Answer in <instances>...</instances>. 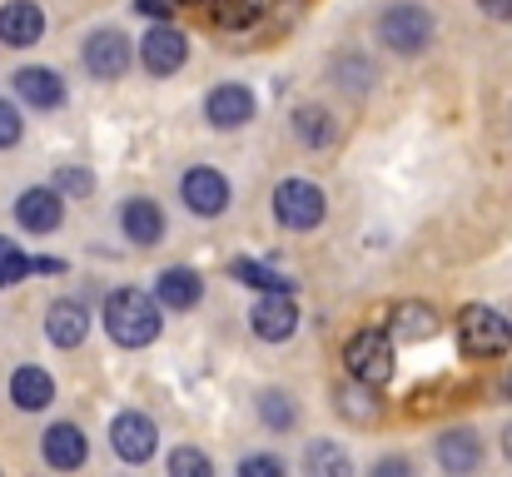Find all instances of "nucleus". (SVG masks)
I'll return each instance as SVG.
<instances>
[{
    "mask_svg": "<svg viewBox=\"0 0 512 477\" xmlns=\"http://www.w3.org/2000/svg\"><path fill=\"white\" fill-rule=\"evenodd\" d=\"M50 398H55V378L45 368H15L10 373V403L20 413H40V408H50Z\"/></svg>",
    "mask_w": 512,
    "mask_h": 477,
    "instance_id": "19",
    "label": "nucleus"
},
{
    "mask_svg": "<svg viewBox=\"0 0 512 477\" xmlns=\"http://www.w3.org/2000/svg\"><path fill=\"white\" fill-rule=\"evenodd\" d=\"M120 224H125V239L130 244H160L165 239V209L155 199H125Z\"/></svg>",
    "mask_w": 512,
    "mask_h": 477,
    "instance_id": "18",
    "label": "nucleus"
},
{
    "mask_svg": "<svg viewBox=\"0 0 512 477\" xmlns=\"http://www.w3.org/2000/svg\"><path fill=\"white\" fill-rule=\"evenodd\" d=\"M503 453H508V458H512V428H508V433H503Z\"/></svg>",
    "mask_w": 512,
    "mask_h": 477,
    "instance_id": "36",
    "label": "nucleus"
},
{
    "mask_svg": "<svg viewBox=\"0 0 512 477\" xmlns=\"http://www.w3.org/2000/svg\"><path fill=\"white\" fill-rule=\"evenodd\" d=\"M105 328L120 348H145L160 338V299L145 289H115L105 299Z\"/></svg>",
    "mask_w": 512,
    "mask_h": 477,
    "instance_id": "1",
    "label": "nucleus"
},
{
    "mask_svg": "<svg viewBox=\"0 0 512 477\" xmlns=\"http://www.w3.org/2000/svg\"><path fill=\"white\" fill-rule=\"evenodd\" d=\"M239 477H284V463L269 458V453H254V458L239 463Z\"/></svg>",
    "mask_w": 512,
    "mask_h": 477,
    "instance_id": "31",
    "label": "nucleus"
},
{
    "mask_svg": "<svg viewBox=\"0 0 512 477\" xmlns=\"http://www.w3.org/2000/svg\"><path fill=\"white\" fill-rule=\"evenodd\" d=\"M343 358H348V378H358V383H368V388H383V383L393 378V343H388V333H378V328L353 333Z\"/></svg>",
    "mask_w": 512,
    "mask_h": 477,
    "instance_id": "4",
    "label": "nucleus"
},
{
    "mask_svg": "<svg viewBox=\"0 0 512 477\" xmlns=\"http://www.w3.org/2000/svg\"><path fill=\"white\" fill-rule=\"evenodd\" d=\"M229 274H234L239 284L259 289V294H289V289H294V279H284V274H274V269H264V264H254V259H234Z\"/></svg>",
    "mask_w": 512,
    "mask_h": 477,
    "instance_id": "23",
    "label": "nucleus"
},
{
    "mask_svg": "<svg viewBox=\"0 0 512 477\" xmlns=\"http://www.w3.org/2000/svg\"><path fill=\"white\" fill-rule=\"evenodd\" d=\"M294 135L304 140V145H329L334 140V120H329V110H319V105H304V110H294Z\"/></svg>",
    "mask_w": 512,
    "mask_h": 477,
    "instance_id": "24",
    "label": "nucleus"
},
{
    "mask_svg": "<svg viewBox=\"0 0 512 477\" xmlns=\"http://www.w3.org/2000/svg\"><path fill=\"white\" fill-rule=\"evenodd\" d=\"M478 463H483V443H478V433L453 428V433H443V438H438V468H443L448 477L478 473Z\"/></svg>",
    "mask_w": 512,
    "mask_h": 477,
    "instance_id": "15",
    "label": "nucleus"
},
{
    "mask_svg": "<svg viewBox=\"0 0 512 477\" xmlns=\"http://www.w3.org/2000/svg\"><path fill=\"white\" fill-rule=\"evenodd\" d=\"M25 274H30V259H25L10 239H0V289L15 284V279H25Z\"/></svg>",
    "mask_w": 512,
    "mask_h": 477,
    "instance_id": "29",
    "label": "nucleus"
},
{
    "mask_svg": "<svg viewBox=\"0 0 512 477\" xmlns=\"http://www.w3.org/2000/svg\"><path fill=\"white\" fill-rule=\"evenodd\" d=\"M40 35H45V10H40L35 0H5V5H0V45L25 50V45H35Z\"/></svg>",
    "mask_w": 512,
    "mask_h": 477,
    "instance_id": "11",
    "label": "nucleus"
},
{
    "mask_svg": "<svg viewBox=\"0 0 512 477\" xmlns=\"http://www.w3.org/2000/svg\"><path fill=\"white\" fill-rule=\"evenodd\" d=\"M339 413L343 418H353V423H373V418H378V398H373V388L353 378V388H343L339 393Z\"/></svg>",
    "mask_w": 512,
    "mask_h": 477,
    "instance_id": "25",
    "label": "nucleus"
},
{
    "mask_svg": "<svg viewBox=\"0 0 512 477\" xmlns=\"http://www.w3.org/2000/svg\"><path fill=\"white\" fill-rule=\"evenodd\" d=\"M304 473L309 477H353V458H348V448H339L334 438H319V443H309V453H304Z\"/></svg>",
    "mask_w": 512,
    "mask_h": 477,
    "instance_id": "21",
    "label": "nucleus"
},
{
    "mask_svg": "<svg viewBox=\"0 0 512 477\" xmlns=\"http://www.w3.org/2000/svg\"><path fill=\"white\" fill-rule=\"evenodd\" d=\"M135 10H140L145 20H170L174 0H135Z\"/></svg>",
    "mask_w": 512,
    "mask_h": 477,
    "instance_id": "33",
    "label": "nucleus"
},
{
    "mask_svg": "<svg viewBox=\"0 0 512 477\" xmlns=\"http://www.w3.org/2000/svg\"><path fill=\"white\" fill-rule=\"evenodd\" d=\"M15 95L30 105V110H55V105H65V80L55 75V70H45V65H25V70H15Z\"/></svg>",
    "mask_w": 512,
    "mask_h": 477,
    "instance_id": "14",
    "label": "nucleus"
},
{
    "mask_svg": "<svg viewBox=\"0 0 512 477\" xmlns=\"http://www.w3.org/2000/svg\"><path fill=\"white\" fill-rule=\"evenodd\" d=\"M179 199H184V209L214 219V214L229 209V179H224L219 169H204V164H199V169H189V174L179 179Z\"/></svg>",
    "mask_w": 512,
    "mask_h": 477,
    "instance_id": "6",
    "label": "nucleus"
},
{
    "mask_svg": "<svg viewBox=\"0 0 512 477\" xmlns=\"http://www.w3.org/2000/svg\"><path fill=\"white\" fill-rule=\"evenodd\" d=\"M259 418L269 423V428H294V403H289V393H279V388H269L264 398H259Z\"/></svg>",
    "mask_w": 512,
    "mask_h": 477,
    "instance_id": "27",
    "label": "nucleus"
},
{
    "mask_svg": "<svg viewBox=\"0 0 512 477\" xmlns=\"http://www.w3.org/2000/svg\"><path fill=\"white\" fill-rule=\"evenodd\" d=\"M458 333H463V348L473 358H498V353L512 348V323L488 304H468L458 314Z\"/></svg>",
    "mask_w": 512,
    "mask_h": 477,
    "instance_id": "2",
    "label": "nucleus"
},
{
    "mask_svg": "<svg viewBox=\"0 0 512 477\" xmlns=\"http://www.w3.org/2000/svg\"><path fill=\"white\" fill-rule=\"evenodd\" d=\"M140 60H145V70L150 75H174L184 60H189V40L174 30V25H150V35L140 40Z\"/></svg>",
    "mask_w": 512,
    "mask_h": 477,
    "instance_id": "9",
    "label": "nucleus"
},
{
    "mask_svg": "<svg viewBox=\"0 0 512 477\" xmlns=\"http://www.w3.org/2000/svg\"><path fill=\"white\" fill-rule=\"evenodd\" d=\"M155 299H160L165 309H194V304L204 299V279H199L194 269H165V274L155 279Z\"/></svg>",
    "mask_w": 512,
    "mask_h": 477,
    "instance_id": "20",
    "label": "nucleus"
},
{
    "mask_svg": "<svg viewBox=\"0 0 512 477\" xmlns=\"http://www.w3.org/2000/svg\"><path fill=\"white\" fill-rule=\"evenodd\" d=\"M110 448L125 458V463H150L155 448H160V428L145 418V413H120L110 423Z\"/></svg>",
    "mask_w": 512,
    "mask_h": 477,
    "instance_id": "7",
    "label": "nucleus"
},
{
    "mask_svg": "<svg viewBox=\"0 0 512 477\" xmlns=\"http://www.w3.org/2000/svg\"><path fill=\"white\" fill-rule=\"evenodd\" d=\"M15 219H20V229H30V234L60 229V219H65L60 189H25V194L15 199Z\"/></svg>",
    "mask_w": 512,
    "mask_h": 477,
    "instance_id": "12",
    "label": "nucleus"
},
{
    "mask_svg": "<svg viewBox=\"0 0 512 477\" xmlns=\"http://www.w3.org/2000/svg\"><path fill=\"white\" fill-rule=\"evenodd\" d=\"M174 5H199V0H174Z\"/></svg>",
    "mask_w": 512,
    "mask_h": 477,
    "instance_id": "38",
    "label": "nucleus"
},
{
    "mask_svg": "<svg viewBox=\"0 0 512 477\" xmlns=\"http://www.w3.org/2000/svg\"><path fill=\"white\" fill-rule=\"evenodd\" d=\"M85 70L95 80H120L130 70V40L120 30H95L85 40Z\"/></svg>",
    "mask_w": 512,
    "mask_h": 477,
    "instance_id": "8",
    "label": "nucleus"
},
{
    "mask_svg": "<svg viewBox=\"0 0 512 477\" xmlns=\"http://www.w3.org/2000/svg\"><path fill=\"white\" fill-rule=\"evenodd\" d=\"M15 140H20V115L10 100H0V150H10Z\"/></svg>",
    "mask_w": 512,
    "mask_h": 477,
    "instance_id": "32",
    "label": "nucleus"
},
{
    "mask_svg": "<svg viewBox=\"0 0 512 477\" xmlns=\"http://www.w3.org/2000/svg\"><path fill=\"white\" fill-rule=\"evenodd\" d=\"M204 115H209L214 130H244V125L254 120V95H249V85H219V90H209Z\"/></svg>",
    "mask_w": 512,
    "mask_h": 477,
    "instance_id": "10",
    "label": "nucleus"
},
{
    "mask_svg": "<svg viewBox=\"0 0 512 477\" xmlns=\"http://www.w3.org/2000/svg\"><path fill=\"white\" fill-rule=\"evenodd\" d=\"M324 189L319 184H309V179H284L279 189H274V214H279V224H289V229H319L324 224Z\"/></svg>",
    "mask_w": 512,
    "mask_h": 477,
    "instance_id": "5",
    "label": "nucleus"
},
{
    "mask_svg": "<svg viewBox=\"0 0 512 477\" xmlns=\"http://www.w3.org/2000/svg\"><path fill=\"white\" fill-rule=\"evenodd\" d=\"M483 5V15H493V20H512V0H478Z\"/></svg>",
    "mask_w": 512,
    "mask_h": 477,
    "instance_id": "35",
    "label": "nucleus"
},
{
    "mask_svg": "<svg viewBox=\"0 0 512 477\" xmlns=\"http://www.w3.org/2000/svg\"><path fill=\"white\" fill-rule=\"evenodd\" d=\"M373 477H413V468H408L403 458H378V463H373Z\"/></svg>",
    "mask_w": 512,
    "mask_h": 477,
    "instance_id": "34",
    "label": "nucleus"
},
{
    "mask_svg": "<svg viewBox=\"0 0 512 477\" xmlns=\"http://www.w3.org/2000/svg\"><path fill=\"white\" fill-rule=\"evenodd\" d=\"M378 35H383L388 50H398V55H418V50L433 40V15H428L423 5H413V0H398V5L383 10Z\"/></svg>",
    "mask_w": 512,
    "mask_h": 477,
    "instance_id": "3",
    "label": "nucleus"
},
{
    "mask_svg": "<svg viewBox=\"0 0 512 477\" xmlns=\"http://www.w3.org/2000/svg\"><path fill=\"white\" fill-rule=\"evenodd\" d=\"M393 333L408 338V343H423V338L438 333V314H433L428 304H398V309H393Z\"/></svg>",
    "mask_w": 512,
    "mask_h": 477,
    "instance_id": "22",
    "label": "nucleus"
},
{
    "mask_svg": "<svg viewBox=\"0 0 512 477\" xmlns=\"http://www.w3.org/2000/svg\"><path fill=\"white\" fill-rule=\"evenodd\" d=\"M209 10L219 30H244L259 20V0H209Z\"/></svg>",
    "mask_w": 512,
    "mask_h": 477,
    "instance_id": "26",
    "label": "nucleus"
},
{
    "mask_svg": "<svg viewBox=\"0 0 512 477\" xmlns=\"http://www.w3.org/2000/svg\"><path fill=\"white\" fill-rule=\"evenodd\" d=\"M45 333H50L55 348H75V343H85V333H90L85 304H75V299H55L50 314H45Z\"/></svg>",
    "mask_w": 512,
    "mask_h": 477,
    "instance_id": "17",
    "label": "nucleus"
},
{
    "mask_svg": "<svg viewBox=\"0 0 512 477\" xmlns=\"http://www.w3.org/2000/svg\"><path fill=\"white\" fill-rule=\"evenodd\" d=\"M249 328H254L264 343H284V338L299 328L294 299H289V294H264V299L254 304V314H249Z\"/></svg>",
    "mask_w": 512,
    "mask_h": 477,
    "instance_id": "13",
    "label": "nucleus"
},
{
    "mask_svg": "<svg viewBox=\"0 0 512 477\" xmlns=\"http://www.w3.org/2000/svg\"><path fill=\"white\" fill-rule=\"evenodd\" d=\"M503 393H508V398H512V378H508V383H503Z\"/></svg>",
    "mask_w": 512,
    "mask_h": 477,
    "instance_id": "37",
    "label": "nucleus"
},
{
    "mask_svg": "<svg viewBox=\"0 0 512 477\" xmlns=\"http://www.w3.org/2000/svg\"><path fill=\"white\" fill-rule=\"evenodd\" d=\"M40 453H45V463H50L55 473H75L90 448H85V433H80L75 423H55V428L40 438Z\"/></svg>",
    "mask_w": 512,
    "mask_h": 477,
    "instance_id": "16",
    "label": "nucleus"
},
{
    "mask_svg": "<svg viewBox=\"0 0 512 477\" xmlns=\"http://www.w3.org/2000/svg\"><path fill=\"white\" fill-rule=\"evenodd\" d=\"M170 477H214V468H209V458H204L199 448H174Z\"/></svg>",
    "mask_w": 512,
    "mask_h": 477,
    "instance_id": "28",
    "label": "nucleus"
},
{
    "mask_svg": "<svg viewBox=\"0 0 512 477\" xmlns=\"http://www.w3.org/2000/svg\"><path fill=\"white\" fill-rule=\"evenodd\" d=\"M55 189L70 194V199H85V194L95 189V179H90V169H60V174H55Z\"/></svg>",
    "mask_w": 512,
    "mask_h": 477,
    "instance_id": "30",
    "label": "nucleus"
}]
</instances>
